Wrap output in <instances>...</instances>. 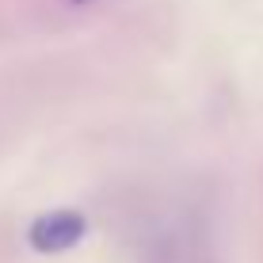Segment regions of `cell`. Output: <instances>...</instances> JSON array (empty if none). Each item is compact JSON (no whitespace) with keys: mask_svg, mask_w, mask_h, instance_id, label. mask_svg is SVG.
<instances>
[{"mask_svg":"<svg viewBox=\"0 0 263 263\" xmlns=\"http://www.w3.org/2000/svg\"><path fill=\"white\" fill-rule=\"evenodd\" d=\"M80 229H84V221H80L77 214H50L46 221H39V229H34V244L46 248V252L69 248L72 240H80Z\"/></svg>","mask_w":263,"mask_h":263,"instance_id":"1","label":"cell"}]
</instances>
